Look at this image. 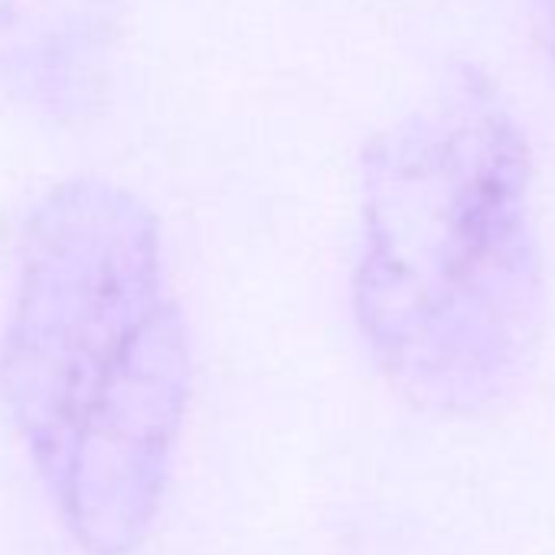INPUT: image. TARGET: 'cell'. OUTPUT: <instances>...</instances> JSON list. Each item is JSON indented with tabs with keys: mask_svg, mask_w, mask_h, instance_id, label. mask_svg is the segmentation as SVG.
Listing matches in <instances>:
<instances>
[{
	"mask_svg": "<svg viewBox=\"0 0 555 555\" xmlns=\"http://www.w3.org/2000/svg\"><path fill=\"white\" fill-rule=\"evenodd\" d=\"M532 11V30L542 47V53L555 63V0H529Z\"/></svg>",
	"mask_w": 555,
	"mask_h": 555,
	"instance_id": "277c9868",
	"label": "cell"
},
{
	"mask_svg": "<svg viewBox=\"0 0 555 555\" xmlns=\"http://www.w3.org/2000/svg\"><path fill=\"white\" fill-rule=\"evenodd\" d=\"M532 183L529 134L474 63L366 141L353 318L415 409L487 415L535 373L548 278Z\"/></svg>",
	"mask_w": 555,
	"mask_h": 555,
	"instance_id": "6da1fadb",
	"label": "cell"
},
{
	"mask_svg": "<svg viewBox=\"0 0 555 555\" xmlns=\"http://www.w3.org/2000/svg\"><path fill=\"white\" fill-rule=\"evenodd\" d=\"M125 0H0V92L40 121L76 128L105 102Z\"/></svg>",
	"mask_w": 555,
	"mask_h": 555,
	"instance_id": "3957f363",
	"label": "cell"
},
{
	"mask_svg": "<svg viewBox=\"0 0 555 555\" xmlns=\"http://www.w3.org/2000/svg\"><path fill=\"white\" fill-rule=\"evenodd\" d=\"M160 222L128 186L73 177L30 209L0 396L76 542L128 555L151 532L190 405V331Z\"/></svg>",
	"mask_w": 555,
	"mask_h": 555,
	"instance_id": "7a4b0ae2",
	"label": "cell"
}]
</instances>
